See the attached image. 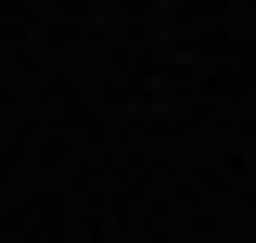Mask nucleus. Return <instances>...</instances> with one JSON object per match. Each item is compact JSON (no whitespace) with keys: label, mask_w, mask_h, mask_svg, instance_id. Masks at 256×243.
<instances>
[]
</instances>
